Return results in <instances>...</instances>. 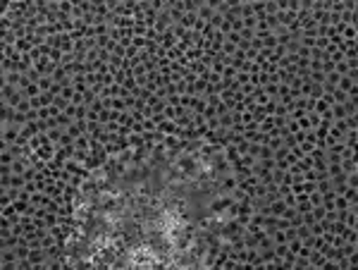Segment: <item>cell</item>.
I'll return each instance as SVG.
<instances>
[{
    "label": "cell",
    "instance_id": "cell-1",
    "mask_svg": "<svg viewBox=\"0 0 358 270\" xmlns=\"http://www.w3.org/2000/svg\"><path fill=\"white\" fill-rule=\"evenodd\" d=\"M227 213L220 158L192 146L146 148L86 182L69 254L101 266H203Z\"/></svg>",
    "mask_w": 358,
    "mask_h": 270
}]
</instances>
